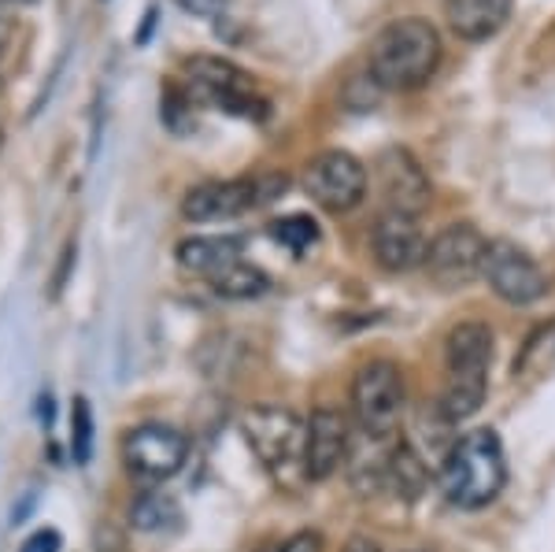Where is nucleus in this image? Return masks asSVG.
Listing matches in <instances>:
<instances>
[{
	"instance_id": "obj_1",
	"label": "nucleus",
	"mask_w": 555,
	"mask_h": 552,
	"mask_svg": "<svg viewBox=\"0 0 555 552\" xmlns=\"http://www.w3.org/2000/svg\"><path fill=\"white\" fill-rule=\"evenodd\" d=\"M437 64H441V34L434 30V23L418 20H397L378 38L371 41V67L374 82L382 89H418L434 78Z\"/></svg>"
},
{
	"instance_id": "obj_2",
	"label": "nucleus",
	"mask_w": 555,
	"mask_h": 552,
	"mask_svg": "<svg viewBox=\"0 0 555 552\" xmlns=\"http://www.w3.org/2000/svg\"><path fill=\"white\" fill-rule=\"evenodd\" d=\"M507 483L504 445L496 431H470L441 464V493L455 509H486Z\"/></svg>"
},
{
	"instance_id": "obj_3",
	"label": "nucleus",
	"mask_w": 555,
	"mask_h": 552,
	"mask_svg": "<svg viewBox=\"0 0 555 552\" xmlns=\"http://www.w3.org/2000/svg\"><path fill=\"white\" fill-rule=\"evenodd\" d=\"M185 86H190V101L211 104L219 112L241 115V119L267 115V101L256 93L253 78L222 56H193L185 64Z\"/></svg>"
},
{
	"instance_id": "obj_4",
	"label": "nucleus",
	"mask_w": 555,
	"mask_h": 552,
	"mask_svg": "<svg viewBox=\"0 0 555 552\" xmlns=\"http://www.w3.org/2000/svg\"><path fill=\"white\" fill-rule=\"evenodd\" d=\"M241 434H245L248 449L267 471L282 475V471L297 467L304 471V434L308 423L300 420L293 408L285 405H256L241 420Z\"/></svg>"
},
{
	"instance_id": "obj_5",
	"label": "nucleus",
	"mask_w": 555,
	"mask_h": 552,
	"mask_svg": "<svg viewBox=\"0 0 555 552\" xmlns=\"http://www.w3.org/2000/svg\"><path fill=\"white\" fill-rule=\"evenodd\" d=\"M352 412L363 434L389 438L404 415V378L389 360H371L352 378Z\"/></svg>"
},
{
	"instance_id": "obj_6",
	"label": "nucleus",
	"mask_w": 555,
	"mask_h": 552,
	"mask_svg": "<svg viewBox=\"0 0 555 552\" xmlns=\"http://www.w3.org/2000/svg\"><path fill=\"white\" fill-rule=\"evenodd\" d=\"M285 175H267V178H234V182H208L196 185L185 197L182 211L193 222H222L237 219L245 211L259 208V204L274 201L285 190Z\"/></svg>"
},
{
	"instance_id": "obj_7",
	"label": "nucleus",
	"mask_w": 555,
	"mask_h": 552,
	"mask_svg": "<svg viewBox=\"0 0 555 552\" xmlns=\"http://www.w3.org/2000/svg\"><path fill=\"white\" fill-rule=\"evenodd\" d=\"M486 253H489V242L478 227H470V222H452V227H444L441 234L429 242L423 267L441 290H460V286H470L481 274Z\"/></svg>"
},
{
	"instance_id": "obj_8",
	"label": "nucleus",
	"mask_w": 555,
	"mask_h": 552,
	"mask_svg": "<svg viewBox=\"0 0 555 552\" xmlns=\"http://www.w3.org/2000/svg\"><path fill=\"white\" fill-rule=\"evenodd\" d=\"M190 457V438L167 423H141L122 438L127 471L141 483H167Z\"/></svg>"
},
{
	"instance_id": "obj_9",
	"label": "nucleus",
	"mask_w": 555,
	"mask_h": 552,
	"mask_svg": "<svg viewBox=\"0 0 555 552\" xmlns=\"http://www.w3.org/2000/svg\"><path fill=\"white\" fill-rule=\"evenodd\" d=\"M304 190L308 197L319 204V208L334 211H352L356 204L366 197V167L356 159L352 153H341V149H330V153H319L304 171Z\"/></svg>"
},
{
	"instance_id": "obj_10",
	"label": "nucleus",
	"mask_w": 555,
	"mask_h": 552,
	"mask_svg": "<svg viewBox=\"0 0 555 552\" xmlns=\"http://www.w3.org/2000/svg\"><path fill=\"white\" fill-rule=\"evenodd\" d=\"M481 279L489 282V290L500 300H507L515 308L533 305V300H541L548 293V279H544L541 264L530 253H522L515 242H489Z\"/></svg>"
},
{
	"instance_id": "obj_11",
	"label": "nucleus",
	"mask_w": 555,
	"mask_h": 552,
	"mask_svg": "<svg viewBox=\"0 0 555 552\" xmlns=\"http://www.w3.org/2000/svg\"><path fill=\"white\" fill-rule=\"evenodd\" d=\"M352 426H348L345 412L322 405L311 412L308 434H304V478L311 483H326L330 475H337V467L348 460L352 449Z\"/></svg>"
},
{
	"instance_id": "obj_12",
	"label": "nucleus",
	"mask_w": 555,
	"mask_h": 552,
	"mask_svg": "<svg viewBox=\"0 0 555 552\" xmlns=\"http://www.w3.org/2000/svg\"><path fill=\"white\" fill-rule=\"evenodd\" d=\"M371 245H374L378 267H385V271H392V274L423 267L429 253L426 230L418 227V216H404V211H385V216L374 222Z\"/></svg>"
},
{
	"instance_id": "obj_13",
	"label": "nucleus",
	"mask_w": 555,
	"mask_h": 552,
	"mask_svg": "<svg viewBox=\"0 0 555 552\" xmlns=\"http://www.w3.org/2000/svg\"><path fill=\"white\" fill-rule=\"evenodd\" d=\"M378 182L389 211L404 216H423L429 204V178L408 149H385L378 159Z\"/></svg>"
},
{
	"instance_id": "obj_14",
	"label": "nucleus",
	"mask_w": 555,
	"mask_h": 552,
	"mask_svg": "<svg viewBox=\"0 0 555 552\" xmlns=\"http://www.w3.org/2000/svg\"><path fill=\"white\" fill-rule=\"evenodd\" d=\"M444 20H449L455 38L486 41L504 30V23L512 20V0H449Z\"/></svg>"
},
{
	"instance_id": "obj_15",
	"label": "nucleus",
	"mask_w": 555,
	"mask_h": 552,
	"mask_svg": "<svg viewBox=\"0 0 555 552\" xmlns=\"http://www.w3.org/2000/svg\"><path fill=\"white\" fill-rule=\"evenodd\" d=\"M486 394H489V371H449L437 408H441V415L449 423H463L486 405Z\"/></svg>"
},
{
	"instance_id": "obj_16",
	"label": "nucleus",
	"mask_w": 555,
	"mask_h": 552,
	"mask_svg": "<svg viewBox=\"0 0 555 552\" xmlns=\"http://www.w3.org/2000/svg\"><path fill=\"white\" fill-rule=\"evenodd\" d=\"M241 260V238H185L178 245V264L193 274H219L222 267L237 264Z\"/></svg>"
},
{
	"instance_id": "obj_17",
	"label": "nucleus",
	"mask_w": 555,
	"mask_h": 552,
	"mask_svg": "<svg viewBox=\"0 0 555 552\" xmlns=\"http://www.w3.org/2000/svg\"><path fill=\"white\" fill-rule=\"evenodd\" d=\"M449 371H489L492 363V331L486 323H460L452 326L449 342Z\"/></svg>"
},
{
	"instance_id": "obj_18",
	"label": "nucleus",
	"mask_w": 555,
	"mask_h": 552,
	"mask_svg": "<svg viewBox=\"0 0 555 552\" xmlns=\"http://www.w3.org/2000/svg\"><path fill=\"white\" fill-rule=\"evenodd\" d=\"M130 523L141 534H159V530H175L182 523V504L175 501L164 489H149L138 501L130 504Z\"/></svg>"
},
{
	"instance_id": "obj_19",
	"label": "nucleus",
	"mask_w": 555,
	"mask_h": 552,
	"mask_svg": "<svg viewBox=\"0 0 555 552\" xmlns=\"http://www.w3.org/2000/svg\"><path fill=\"white\" fill-rule=\"evenodd\" d=\"M426 483H429V471L423 464L415 449L408 441H397L392 445V457H389V489H397V497L404 501H418L426 493Z\"/></svg>"
},
{
	"instance_id": "obj_20",
	"label": "nucleus",
	"mask_w": 555,
	"mask_h": 552,
	"mask_svg": "<svg viewBox=\"0 0 555 552\" xmlns=\"http://www.w3.org/2000/svg\"><path fill=\"white\" fill-rule=\"evenodd\" d=\"M208 282H211V290L227 300H253V297H263V293L271 290V279H267L259 267L245 264V260L222 267V271L211 274Z\"/></svg>"
},
{
	"instance_id": "obj_21",
	"label": "nucleus",
	"mask_w": 555,
	"mask_h": 552,
	"mask_svg": "<svg viewBox=\"0 0 555 552\" xmlns=\"http://www.w3.org/2000/svg\"><path fill=\"white\" fill-rule=\"evenodd\" d=\"M271 238L278 245L293 248V253H304V248H311L319 242V222L311 216H285L271 222Z\"/></svg>"
},
{
	"instance_id": "obj_22",
	"label": "nucleus",
	"mask_w": 555,
	"mask_h": 552,
	"mask_svg": "<svg viewBox=\"0 0 555 552\" xmlns=\"http://www.w3.org/2000/svg\"><path fill=\"white\" fill-rule=\"evenodd\" d=\"M70 457L75 464H89L93 457V408L86 397H75L70 405Z\"/></svg>"
},
{
	"instance_id": "obj_23",
	"label": "nucleus",
	"mask_w": 555,
	"mask_h": 552,
	"mask_svg": "<svg viewBox=\"0 0 555 552\" xmlns=\"http://www.w3.org/2000/svg\"><path fill=\"white\" fill-rule=\"evenodd\" d=\"M263 552H322V534L319 530H297L285 541H278V545L263 549Z\"/></svg>"
},
{
	"instance_id": "obj_24",
	"label": "nucleus",
	"mask_w": 555,
	"mask_h": 552,
	"mask_svg": "<svg viewBox=\"0 0 555 552\" xmlns=\"http://www.w3.org/2000/svg\"><path fill=\"white\" fill-rule=\"evenodd\" d=\"M60 534L52 530V527H44V530H38V534H30V538L23 541V549L20 552H60Z\"/></svg>"
},
{
	"instance_id": "obj_25",
	"label": "nucleus",
	"mask_w": 555,
	"mask_h": 552,
	"mask_svg": "<svg viewBox=\"0 0 555 552\" xmlns=\"http://www.w3.org/2000/svg\"><path fill=\"white\" fill-rule=\"evenodd\" d=\"M175 4L190 15H201V20H215L227 12V0H175Z\"/></svg>"
},
{
	"instance_id": "obj_26",
	"label": "nucleus",
	"mask_w": 555,
	"mask_h": 552,
	"mask_svg": "<svg viewBox=\"0 0 555 552\" xmlns=\"http://www.w3.org/2000/svg\"><path fill=\"white\" fill-rule=\"evenodd\" d=\"M341 552H382V549H378V541H371V538H363V534H356V538L345 541Z\"/></svg>"
},
{
	"instance_id": "obj_27",
	"label": "nucleus",
	"mask_w": 555,
	"mask_h": 552,
	"mask_svg": "<svg viewBox=\"0 0 555 552\" xmlns=\"http://www.w3.org/2000/svg\"><path fill=\"white\" fill-rule=\"evenodd\" d=\"M38 420L44 423V426H52V397L44 394L41 400H38Z\"/></svg>"
},
{
	"instance_id": "obj_28",
	"label": "nucleus",
	"mask_w": 555,
	"mask_h": 552,
	"mask_svg": "<svg viewBox=\"0 0 555 552\" xmlns=\"http://www.w3.org/2000/svg\"><path fill=\"white\" fill-rule=\"evenodd\" d=\"M8 38H12V20H8V15L0 12V52H4Z\"/></svg>"
},
{
	"instance_id": "obj_29",
	"label": "nucleus",
	"mask_w": 555,
	"mask_h": 552,
	"mask_svg": "<svg viewBox=\"0 0 555 552\" xmlns=\"http://www.w3.org/2000/svg\"><path fill=\"white\" fill-rule=\"evenodd\" d=\"M8 4H30V0H8Z\"/></svg>"
},
{
	"instance_id": "obj_30",
	"label": "nucleus",
	"mask_w": 555,
	"mask_h": 552,
	"mask_svg": "<svg viewBox=\"0 0 555 552\" xmlns=\"http://www.w3.org/2000/svg\"><path fill=\"white\" fill-rule=\"evenodd\" d=\"M415 552H418V549H415Z\"/></svg>"
}]
</instances>
